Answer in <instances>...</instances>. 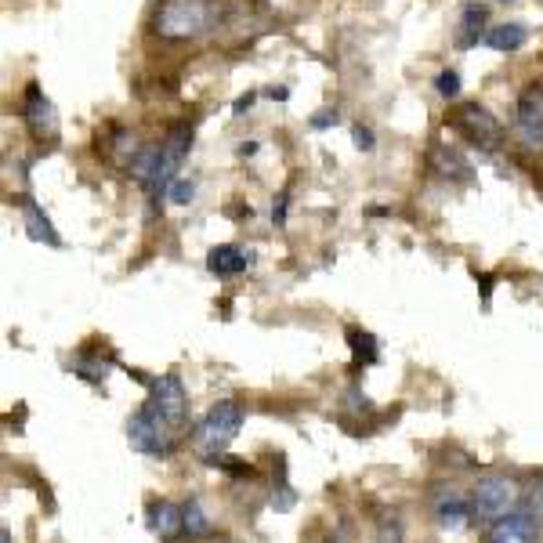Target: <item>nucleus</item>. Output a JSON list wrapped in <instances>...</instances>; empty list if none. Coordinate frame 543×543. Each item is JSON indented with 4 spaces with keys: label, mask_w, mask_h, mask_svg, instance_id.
<instances>
[{
    "label": "nucleus",
    "mask_w": 543,
    "mask_h": 543,
    "mask_svg": "<svg viewBox=\"0 0 543 543\" xmlns=\"http://www.w3.org/2000/svg\"><path fill=\"white\" fill-rule=\"evenodd\" d=\"M192 149V124H171L167 127V134H163L160 142L145 145L142 153L131 160V178L142 185L145 200H149V207L156 210V203L171 192L174 178H178V167L185 163V156H189Z\"/></svg>",
    "instance_id": "f257e3e1"
},
{
    "label": "nucleus",
    "mask_w": 543,
    "mask_h": 543,
    "mask_svg": "<svg viewBox=\"0 0 543 543\" xmlns=\"http://www.w3.org/2000/svg\"><path fill=\"white\" fill-rule=\"evenodd\" d=\"M214 22H218V0H160L149 29L167 44H189L207 37Z\"/></svg>",
    "instance_id": "f03ea898"
},
{
    "label": "nucleus",
    "mask_w": 543,
    "mask_h": 543,
    "mask_svg": "<svg viewBox=\"0 0 543 543\" xmlns=\"http://www.w3.org/2000/svg\"><path fill=\"white\" fill-rule=\"evenodd\" d=\"M243 420H247V413H243V406H239L236 399H218L214 406H210L207 413H203L200 420H196V428L189 431L192 435V449H196V457H214V453H225V449L236 442V435L243 431Z\"/></svg>",
    "instance_id": "7ed1b4c3"
},
{
    "label": "nucleus",
    "mask_w": 543,
    "mask_h": 543,
    "mask_svg": "<svg viewBox=\"0 0 543 543\" xmlns=\"http://www.w3.org/2000/svg\"><path fill=\"white\" fill-rule=\"evenodd\" d=\"M467 496H471V518L478 525H493L496 518L522 507V486L511 475H482Z\"/></svg>",
    "instance_id": "20e7f679"
},
{
    "label": "nucleus",
    "mask_w": 543,
    "mask_h": 543,
    "mask_svg": "<svg viewBox=\"0 0 543 543\" xmlns=\"http://www.w3.org/2000/svg\"><path fill=\"white\" fill-rule=\"evenodd\" d=\"M142 406L145 410H153L156 417L174 431V435H185V431H189V417H192L189 391H185V384H181L178 373H160V377H153L149 395H145Z\"/></svg>",
    "instance_id": "39448f33"
},
{
    "label": "nucleus",
    "mask_w": 543,
    "mask_h": 543,
    "mask_svg": "<svg viewBox=\"0 0 543 543\" xmlns=\"http://www.w3.org/2000/svg\"><path fill=\"white\" fill-rule=\"evenodd\" d=\"M178 439L181 435H174V431L167 428L153 410H145V406H138V410L131 413V420H127V442H131V449L142 453V457L171 460L174 449H178Z\"/></svg>",
    "instance_id": "423d86ee"
},
{
    "label": "nucleus",
    "mask_w": 543,
    "mask_h": 543,
    "mask_svg": "<svg viewBox=\"0 0 543 543\" xmlns=\"http://www.w3.org/2000/svg\"><path fill=\"white\" fill-rule=\"evenodd\" d=\"M446 124L453 127L467 145L486 149V153H493L496 145L504 142V127H500V120L489 113L486 105H478V102H464V105H457V109H449Z\"/></svg>",
    "instance_id": "0eeeda50"
},
{
    "label": "nucleus",
    "mask_w": 543,
    "mask_h": 543,
    "mask_svg": "<svg viewBox=\"0 0 543 543\" xmlns=\"http://www.w3.org/2000/svg\"><path fill=\"white\" fill-rule=\"evenodd\" d=\"M22 124H26L29 138L37 145H55L58 134H62V124H58V109L48 95H44V87L37 80H29L22 87Z\"/></svg>",
    "instance_id": "6e6552de"
},
{
    "label": "nucleus",
    "mask_w": 543,
    "mask_h": 543,
    "mask_svg": "<svg viewBox=\"0 0 543 543\" xmlns=\"http://www.w3.org/2000/svg\"><path fill=\"white\" fill-rule=\"evenodd\" d=\"M515 134L525 153L543 156V84H525L515 102Z\"/></svg>",
    "instance_id": "1a4fd4ad"
},
{
    "label": "nucleus",
    "mask_w": 543,
    "mask_h": 543,
    "mask_svg": "<svg viewBox=\"0 0 543 543\" xmlns=\"http://www.w3.org/2000/svg\"><path fill=\"white\" fill-rule=\"evenodd\" d=\"M431 522L439 525L442 533H464L467 525L475 522L471 518V496L464 489L449 486V482L435 486L431 489Z\"/></svg>",
    "instance_id": "9d476101"
},
{
    "label": "nucleus",
    "mask_w": 543,
    "mask_h": 543,
    "mask_svg": "<svg viewBox=\"0 0 543 543\" xmlns=\"http://www.w3.org/2000/svg\"><path fill=\"white\" fill-rule=\"evenodd\" d=\"M540 522L529 511H511V515L496 518L493 525H486V543H536L540 540Z\"/></svg>",
    "instance_id": "9b49d317"
},
{
    "label": "nucleus",
    "mask_w": 543,
    "mask_h": 543,
    "mask_svg": "<svg viewBox=\"0 0 543 543\" xmlns=\"http://www.w3.org/2000/svg\"><path fill=\"white\" fill-rule=\"evenodd\" d=\"M145 522H149V533L163 543H174L178 536H185V511L174 500H149Z\"/></svg>",
    "instance_id": "f8f14e48"
},
{
    "label": "nucleus",
    "mask_w": 543,
    "mask_h": 543,
    "mask_svg": "<svg viewBox=\"0 0 543 543\" xmlns=\"http://www.w3.org/2000/svg\"><path fill=\"white\" fill-rule=\"evenodd\" d=\"M428 167H431V174H439L442 181H457V185H467L471 174H475L471 160L460 153L457 145H435L428 153Z\"/></svg>",
    "instance_id": "ddd939ff"
},
{
    "label": "nucleus",
    "mask_w": 543,
    "mask_h": 543,
    "mask_svg": "<svg viewBox=\"0 0 543 543\" xmlns=\"http://www.w3.org/2000/svg\"><path fill=\"white\" fill-rule=\"evenodd\" d=\"M19 210H22V229H26V236L33 239V243L62 247V236L55 232L51 218L44 214V207H40V203L33 200V196H19Z\"/></svg>",
    "instance_id": "4468645a"
},
{
    "label": "nucleus",
    "mask_w": 543,
    "mask_h": 543,
    "mask_svg": "<svg viewBox=\"0 0 543 543\" xmlns=\"http://www.w3.org/2000/svg\"><path fill=\"white\" fill-rule=\"evenodd\" d=\"M250 268V254L236 243H218V247H210L207 254V272L218 279H232V276H243Z\"/></svg>",
    "instance_id": "2eb2a0df"
},
{
    "label": "nucleus",
    "mask_w": 543,
    "mask_h": 543,
    "mask_svg": "<svg viewBox=\"0 0 543 543\" xmlns=\"http://www.w3.org/2000/svg\"><path fill=\"white\" fill-rule=\"evenodd\" d=\"M113 366H116L113 348H102V352H98V348H80V352L73 355V373L87 384H105V377H109Z\"/></svg>",
    "instance_id": "dca6fc26"
},
{
    "label": "nucleus",
    "mask_w": 543,
    "mask_h": 543,
    "mask_svg": "<svg viewBox=\"0 0 543 543\" xmlns=\"http://www.w3.org/2000/svg\"><path fill=\"white\" fill-rule=\"evenodd\" d=\"M98 153H105L109 160L127 163V167H131L134 156L142 153V145H138V138H134L131 127L113 124V127H105V138L98 134Z\"/></svg>",
    "instance_id": "f3484780"
},
{
    "label": "nucleus",
    "mask_w": 543,
    "mask_h": 543,
    "mask_svg": "<svg viewBox=\"0 0 543 543\" xmlns=\"http://www.w3.org/2000/svg\"><path fill=\"white\" fill-rule=\"evenodd\" d=\"M486 19H489V8L486 4H467L460 11V26H457V48L460 51H471L475 44L486 40Z\"/></svg>",
    "instance_id": "a211bd4d"
},
{
    "label": "nucleus",
    "mask_w": 543,
    "mask_h": 543,
    "mask_svg": "<svg viewBox=\"0 0 543 543\" xmlns=\"http://www.w3.org/2000/svg\"><path fill=\"white\" fill-rule=\"evenodd\" d=\"M344 341L352 348V366L355 370H366V366H377L381 362V341L370 334V330H362V326H344Z\"/></svg>",
    "instance_id": "6ab92c4d"
},
{
    "label": "nucleus",
    "mask_w": 543,
    "mask_h": 543,
    "mask_svg": "<svg viewBox=\"0 0 543 543\" xmlns=\"http://www.w3.org/2000/svg\"><path fill=\"white\" fill-rule=\"evenodd\" d=\"M525 40H529V26L525 22H500L486 33V48L493 51H504V55H515V51L525 48Z\"/></svg>",
    "instance_id": "aec40b11"
},
{
    "label": "nucleus",
    "mask_w": 543,
    "mask_h": 543,
    "mask_svg": "<svg viewBox=\"0 0 543 543\" xmlns=\"http://www.w3.org/2000/svg\"><path fill=\"white\" fill-rule=\"evenodd\" d=\"M268 507L276 511V515H290L297 507V489L290 486V478H286V460L279 457L276 467H272V496H268Z\"/></svg>",
    "instance_id": "412c9836"
},
{
    "label": "nucleus",
    "mask_w": 543,
    "mask_h": 543,
    "mask_svg": "<svg viewBox=\"0 0 543 543\" xmlns=\"http://www.w3.org/2000/svg\"><path fill=\"white\" fill-rule=\"evenodd\" d=\"M181 511H185V536H189V540H207V536L214 533V522H210V515L203 511L200 496H189V500L181 504Z\"/></svg>",
    "instance_id": "4be33fe9"
},
{
    "label": "nucleus",
    "mask_w": 543,
    "mask_h": 543,
    "mask_svg": "<svg viewBox=\"0 0 543 543\" xmlns=\"http://www.w3.org/2000/svg\"><path fill=\"white\" fill-rule=\"evenodd\" d=\"M203 464L214 467V471H225V475H232V478H254V475H258V467H250L247 460H239V457H229V453L203 457Z\"/></svg>",
    "instance_id": "5701e85b"
},
{
    "label": "nucleus",
    "mask_w": 543,
    "mask_h": 543,
    "mask_svg": "<svg viewBox=\"0 0 543 543\" xmlns=\"http://www.w3.org/2000/svg\"><path fill=\"white\" fill-rule=\"evenodd\" d=\"M522 511H529V515L536 518V522L543 525V471L536 475V482L522 493Z\"/></svg>",
    "instance_id": "b1692460"
},
{
    "label": "nucleus",
    "mask_w": 543,
    "mask_h": 543,
    "mask_svg": "<svg viewBox=\"0 0 543 543\" xmlns=\"http://www.w3.org/2000/svg\"><path fill=\"white\" fill-rule=\"evenodd\" d=\"M192 196H196V181H189V178H174L171 192H167V200L178 203V207H189Z\"/></svg>",
    "instance_id": "393cba45"
},
{
    "label": "nucleus",
    "mask_w": 543,
    "mask_h": 543,
    "mask_svg": "<svg viewBox=\"0 0 543 543\" xmlns=\"http://www.w3.org/2000/svg\"><path fill=\"white\" fill-rule=\"evenodd\" d=\"M435 91L442 98H457L460 95V73L457 69H442L439 77H435Z\"/></svg>",
    "instance_id": "a878e982"
},
{
    "label": "nucleus",
    "mask_w": 543,
    "mask_h": 543,
    "mask_svg": "<svg viewBox=\"0 0 543 543\" xmlns=\"http://www.w3.org/2000/svg\"><path fill=\"white\" fill-rule=\"evenodd\" d=\"M377 533H381V543H402L399 515H395V511H391V515H384L381 522H377Z\"/></svg>",
    "instance_id": "bb28decb"
},
{
    "label": "nucleus",
    "mask_w": 543,
    "mask_h": 543,
    "mask_svg": "<svg viewBox=\"0 0 543 543\" xmlns=\"http://www.w3.org/2000/svg\"><path fill=\"white\" fill-rule=\"evenodd\" d=\"M352 138H355V145H359L362 153H373V149H377V134H373V127L355 124L352 127Z\"/></svg>",
    "instance_id": "cd10ccee"
},
{
    "label": "nucleus",
    "mask_w": 543,
    "mask_h": 543,
    "mask_svg": "<svg viewBox=\"0 0 543 543\" xmlns=\"http://www.w3.org/2000/svg\"><path fill=\"white\" fill-rule=\"evenodd\" d=\"M308 124H312V131H330V127L341 124V113H337V109H319Z\"/></svg>",
    "instance_id": "c85d7f7f"
},
{
    "label": "nucleus",
    "mask_w": 543,
    "mask_h": 543,
    "mask_svg": "<svg viewBox=\"0 0 543 543\" xmlns=\"http://www.w3.org/2000/svg\"><path fill=\"white\" fill-rule=\"evenodd\" d=\"M286 200H290V189L279 192L276 203H272V225H276V229H283V225H286V207H290Z\"/></svg>",
    "instance_id": "c756f323"
},
{
    "label": "nucleus",
    "mask_w": 543,
    "mask_h": 543,
    "mask_svg": "<svg viewBox=\"0 0 543 543\" xmlns=\"http://www.w3.org/2000/svg\"><path fill=\"white\" fill-rule=\"evenodd\" d=\"M254 102H258V95H254V91H247V95H239L236 98V102H232V113H247V109H250V105H254Z\"/></svg>",
    "instance_id": "7c9ffc66"
},
{
    "label": "nucleus",
    "mask_w": 543,
    "mask_h": 543,
    "mask_svg": "<svg viewBox=\"0 0 543 543\" xmlns=\"http://www.w3.org/2000/svg\"><path fill=\"white\" fill-rule=\"evenodd\" d=\"M482 279V305L489 308V297H493V276H478Z\"/></svg>",
    "instance_id": "2f4dec72"
},
{
    "label": "nucleus",
    "mask_w": 543,
    "mask_h": 543,
    "mask_svg": "<svg viewBox=\"0 0 543 543\" xmlns=\"http://www.w3.org/2000/svg\"><path fill=\"white\" fill-rule=\"evenodd\" d=\"M254 153H258V142H239V149H236L239 160H247V156H254Z\"/></svg>",
    "instance_id": "473e14b6"
},
{
    "label": "nucleus",
    "mask_w": 543,
    "mask_h": 543,
    "mask_svg": "<svg viewBox=\"0 0 543 543\" xmlns=\"http://www.w3.org/2000/svg\"><path fill=\"white\" fill-rule=\"evenodd\" d=\"M265 95H268V98H276V102H286V98H290V91H286V87H268Z\"/></svg>",
    "instance_id": "72a5a7b5"
},
{
    "label": "nucleus",
    "mask_w": 543,
    "mask_h": 543,
    "mask_svg": "<svg viewBox=\"0 0 543 543\" xmlns=\"http://www.w3.org/2000/svg\"><path fill=\"white\" fill-rule=\"evenodd\" d=\"M0 543H11V529H8V525L0 529Z\"/></svg>",
    "instance_id": "f704fd0d"
},
{
    "label": "nucleus",
    "mask_w": 543,
    "mask_h": 543,
    "mask_svg": "<svg viewBox=\"0 0 543 543\" xmlns=\"http://www.w3.org/2000/svg\"><path fill=\"white\" fill-rule=\"evenodd\" d=\"M504 4H511V0H504Z\"/></svg>",
    "instance_id": "c9c22d12"
}]
</instances>
